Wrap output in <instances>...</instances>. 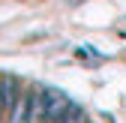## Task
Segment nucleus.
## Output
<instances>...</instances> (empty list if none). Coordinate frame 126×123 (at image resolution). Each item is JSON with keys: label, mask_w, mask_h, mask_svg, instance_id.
<instances>
[{"label": "nucleus", "mask_w": 126, "mask_h": 123, "mask_svg": "<svg viewBox=\"0 0 126 123\" xmlns=\"http://www.w3.org/2000/svg\"><path fill=\"white\" fill-rule=\"evenodd\" d=\"M42 99H45V117H51V120H60L72 108V99L60 90H51V87H42Z\"/></svg>", "instance_id": "f257e3e1"}, {"label": "nucleus", "mask_w": 126, "mask_h": 123, "mask_svg": "<svg viewBox=\"0 0 126 123\" xmlns=\"http://www.w3.org/2000/svg\"><path fill=\"white\" fill-rule=\"evenodd\" d=\"M18 99H21V81L15 75H3L0 78V114H9Z\"/></svg>", "instance_id": "f03ea898"}, {"label": "nucleus", "mask_w": 126, "mask_h": 123, "mask_svg": "<svg viewBox=\"0 0 126 123\" xmlns=\"http://www.w3.org/2000/svg\"><path fill=\"white\" fill-rule=\"evenodd\" d=\"M45 120V99H42V87H33L27 93V123H42Z\"/></svg>", "instance_id": "7ed1b4c3"}]
</instances>
